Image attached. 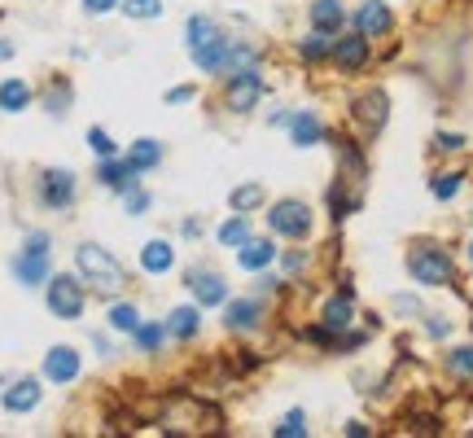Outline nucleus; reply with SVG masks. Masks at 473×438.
Instances as JSON below:
<instances>
[{
	"label": "nucleus",
	"instance_id": "nucleus-1",
	"mask_svg": "<svg viewBox=\"0 0 473 438\" xmlns=\"http://www.w3.org/2000/svg\"><path fill=\"white\" fill-rule=\"evenodd\" d=\"M75 272H79V281L93 294H101V298H119L127 290V268L97 242L75 245Z\"/></svg>",
	"mask_w": 473,
	"mask_h": 438
},
{
	"label": "nucleus",
	"instance_id": "nucleus-2",
	"mask_svg": "<svg viewBox=\"0 0 473 438\" xmlns=\"http://www.w3.org/2000/svg\"><path fill=\"white\" fill-rule=\"evenodd\" d=\"M184 45H189V57L202 75H224L228 71V35L220 31L215 18L206 14H193L184 23Z\"/></svg>",
	"mask_w": 473,
	"mask_h": 438
},
{
	"label": "nucleus",
	"instance_id": "nucleus-3",
	"mask_svg": "<svg viewBox=\"0 0 473 438\" xmlns=\"http://www.w3.org/2000/svg\"><path fill=\"white\" fill-rule=\"evenodd\" d=\"M49 245H53L49 233H26L23 250H18V254H14V264H9L23 290H40V285H49V276H53Z\"/></svg>",
	"mask_w": 473,
	"mask_h": 438
},
{
	"label": "nucleus",
	"instance_id": "nucleus-4",
	"mask_svg": "<svg viewBox=\"0 0 473 438\" xmlns=\"http://www.w3.org/2000/svg\"><path fill=\"white\" fill-rule=\"evenodd\" d=\"M408 272H412L417 285H429V290H443V285L456 281V264H451V254L439 242L412 245V250H408Z\"/></svg>",
	"mask_w": 473,
	"mask_h": 438
},
{
	"label": "nucleus",
	"instance_id": "nucleus-5",
	"mask_svg": "<svg viewBox=\"0 0 473 438\" xmlns=\"http://www.w3.org/2000/svg\"><path fill=\"white\" fill-rule=\"evenodd\" d=\"M268 233L285 242H307L311 237V206L302 197H281L268 211Z\"/></svg>",
	"mask_w": 473,
	"mask_h": 438
},
{
	"label": "nucleus",
	"instance_id": "nucleus-6",
	"mask_svg": "<svg viewBox=\"0 0 473 438\" xmlns=\"http://www.w3.org/2000/svg\"><path fill=\"white\" fill-rule=\"evenodd\" d=\"M75 197H79L75 171H66V167L40 171V180H35V202H40L44 211H71Z\"/></svg>",
	"mask_w": 473,
	"mask_h": 438
},
{
	"label": "nucleus",
	"instance_id": "nucleus-7",
	"mask_svg": "<svg viewBox=\"0 0 473 438\" xmlns=\"http://www.w3.org/2000/svg\"><path fill=\"white\" fill-rule=\"evenodd\" d=\"M44 303H49V312L57 320H79L84 307H88V285L79 276H49Z\"/></svg>",
	"mask_w": 473,
	"mask_h": 438
},
{
	"label": "nucleus",
	"instance_id": "nucleus-8",
	"mask_svg": "<svg viewBox=\"0 0 473 438\" xmlns=\"http://www.w3.org/2000/svg\"><path fill=\"white\" fill-rule=\"evenodd\" d=\"M263 93H268V84H263L259 66L228 71V79H224V105L232 110V114H250V110L259 105V97H263Z\"/></svg>",
	"mask_w": 473,
	"mask_h": 438
},
{
	"label": "nucleus",
	"instance_id": "nucleus-9",
	"mask_svg": "<svg viewBox=\"0 0 473 438\" xmlns=\"http://www.w3.org/2000/svg\"><path fill=\"white\" fill-rule=\"evenodd\" d=\"M350 119L364 127V136H377L386 119H390V97H386V88H364L360 97L350 101Z\"/></svg>",
	"mask_w": 473,
	"mask_h": 438
},
{
	"label": "nucleus",
	"instance_id": "nucleus-10",
	"mask_svg": "<svg viewBox=\"0 0 473 438\" xmlns=\"http://www.w3.org/2000/svg\"><path fill=\"white\" fill-rule=\"evenodd\" d=\"M40 399H44V382H40V377H18V382H9V386L0 390V408L9 416L35 413Z\"/></svg>",
	"mask_w": 473,
	"mask_h": 438
},
{
	"label": "nucleus",
	"instance_id": "nucleus-11",
	"mask_svg": "<svg viewBox=\"0 0 473 438\" xmlns=\"http://www.w3.org/2000/svg\"><path fill=\"white\" fill-rule=\"evenodd\" d=\"M79 373H84V360H79L75 346H49L44 368H40L44 382H53V386H71V382H79Z\"/></svg>",
	"mask_w": 473,
	"mask_h": 438
},
{
	"label": "nucleus",
	"instance_id": "nucleus-12",
	"mask_svg": "<svg viewBox=\"0 0 473 438\" xmlns=\"http://www.w3.org/2000/svg\"><path fill=\"white\" fill-rule=\"evenodd\" d=\"M189 294H193V303H198L202 312H206V307H224L228 281L215 268H193L189 272Z\"/></svg>",
	"mask_w": 473,
	"mask_h": 438
},
{
	"label": "nucleus",
	"instance_id": "nucleus-13",
	"mask_svg": "<svg viewBox=\"0 0 473 438\" xmlns=\"http://www.w3.org/2000/svg\"><path fill=\"white\" fill-rule=\"evenodd\" d=\"M263 324V303L259 298H228L224 303V329L228 333H254Z\"/></svg>",
	"mask_w": 473,
	"mask_h": 438
},
{
	"label": "nucleus",
	"instance_id": "nucleus-14",
	"mask_svg": "<svg viewBox=\"0 0 473 438\" xmlns=\"http://www.w3.org/2000/svg\"><path fill=\"white\" fill-rule=\"evenodd\" d=\"M390 26H395V14H390V5H381V0H364L360 9H355V31L360 35H390Z\"/></svg>",
	"mask_w": 473,
	"mask_h": 438
},
{
	"label": "nucleus",
	"instance_id": "nucleus-15",
	"mask_svg": "<svg viewBox=\"0 0 473 438\" xmlns=\"http://www.w3.org/2000/svg\"><path fill=\"white\" fill-rule=\"evenodd\" d=\"M333 62H338V71L342 75H355L369 66V35H342V40H333Z\"/></svg>",
	"mask_w": 473,
	"mask_h": 438
},
{
	"label": "nucleus",
	"instance_id": "nucleus-16",
	"mask_svg": "<svg viewBox=\"0 0 473 438\" xmlns=\"http://www.w3.org/2000/svg\"><path fill=\"white\" fill-rule=\"evenodd\" d=\"M281 259V250L272 245V237H250L241 250H237V268L241 272H268Z\"/></svg>",
	"mask_w": 473,
	"mask_h": 438
},
{
	"label": "nucleus",
	"instance_id": "nucleus-17",
	"mask_svg": "<svg viewBox=\"0 0 473 438\" xmlns=\"http://www.w3.org/2000/svg\"><path fill=\"white\" fill-rule=\"evenodd\" d=\"M97 180H101V189H110V194H127L132 184H141V180H136V171L127 167V158H119V154H114V158H101V163H97Z\"/></svg>",
	"mask_w": 473,
	"mask_h": 438
},
{
	"label": "nucleus",
	"instance_id": "nucleus-18",
	"mask_svg": "<svg viewBox=\"0 0 473 438\" xmlns=\"http://www.w3.org/2000/svg\"><path fill=\"white\" fill-rule=\"evenodd\" d=\"M167 333L175 342H193L202 333V307L198 303H184V307H172L167 312Z\"/></svg>",
	"mask_w": 473,
	"mask_h": 438
},
{
	"label": "nucleus",
	"instance_id": "nucleus-19",
	"mask_svg": "<svg viewBox=\"0 0 473 438\" xmlns=\"http://www.w3.org/2000/svg\"><path fill=\"white\" fill-rule=\"evenodd\" d=\"M175 268V245L163 242V237H153V242L141 245V272L145 276H167Z\"/></svg>",
	"mask_w": 473,
	"mask_h": 438
},
{
	"label": "nucleus",
	"instance_id": "nucleus-20",
	"mask_svg": "<svg viewBox=\"0 0 473 438\" xmlns=\"http://www.w3.org/2000/svg\"><path fill=\"white\" fill-rule=\"evenodd\" d=\"M307 18H311V31H324V35H338V31L347 26V9H342L338 0H316V5L307 9Z\"/></svg>",
	"mask_w": 473,
	"mask_h": 438
},
{
	"label": "nucleus",
	"instance_id": "nucleus-21",
	"mask_svg": "<svg viewBox=\"0 0 473 438\" xmlns=\"http://www.w3.org/2000/svg\"><path fill=\"white\" fill-rule=\"evenodd\" d=\"M123 158H127V167L136 171V175H145V171L163 167V145H158L153 136H141V141H132V149H127Z\"/></svg>",
	"mask_w": 473,
	"mask_h": 438
},
{
	"label": "nucleus",
	"instance_id": "nucleus-22",
	"mask_svg": "<svg viewBox=\"0 0 473 438\" xmlns=\"http://www.w3.org/2000/svg\"><path fill=\"white\" fill-rule=\"evenodd\" d=\"M290 141L299 149H311L324 141V123L311 114V110H299V114H290Z\"/></svg>",
	"mask_w": 473,
	"mask_h": 438
},
{
	"label": "nucleus",
	"instance_id": "nucleus-23",
	"mask_svg": "<svg viewBox=\"0 0 473 438\" xmlns=\"http://www.w3.org/2000/svg\"><path fill=\"white\" fill-rule=\"evenodd\" d=\"M71 101H75L71 79L66 75H53L49 84H44V110H49L53 119H62V114H71Z\"/></svg>",
	"mask_w": 473,
	"mask_h": 438
},
{
	"label": "nucleus",
	"instance_id": "nucleus-24",
	"mask_svg": "<svg viewBox=\"0 0 473 438\" xmlns=\"http://www.w3.org/2000/svg\"><path fill=\"white\" fill-rule=\"evenodd\" d=\"M350 316H355V307H350L347 294L329 298V303L320 307V324L329 329V333H347V329H350Z\"/></svg>",
	"mask_w": 473,
	"mask_h": 438
},
{
	"label": "nucleus",
	"instance_id": "nucleus-25",
	"mask_svg": "<svg viewBox=\"0 0 473 438\" xmlns=\"http://www.w3.org/2000/svg\"><path fill=\"white\" fill-rule=\"evenodd\" d=\"M31 84L26 79H5L0 84V114H23L26 105H31Z\"/></svg>",
	"mask_w": 473,
	"mask_h": 438
},
{
	"label": "nucleus",
	"instance_id": "nucleus-26",
	"mask_svg": "<svg viewBox=\"0 0 473 438\" xmlns=\"http://www.w3.org/2000/svg\"><path fill=\"white\" fill-rule=\"evenodd\" d=\"M167 338H172V333H167V320H141L136 333H132V342H136L141 355H158V346Z\"/></svg>",
	"mask_w": 473,
	"mask_h": 438
},
{
	"label": "nucleus",
	"instance_id": "nucleus-27",
	"mask_svg": "<svg viewBox=\"0 0 473 438\" xmlns=\"http://www.w3.org/2000/svg\"><path fill=\"white\" fill-rule=\"evenodd\" d=\"M268 202V189L259 184V180H250V184H237L232 194H228V206L237 211V215H250V211H259Z\"/></svg>",
	"mask_w": 473,
	"mask_h": 438
},
{
	"label": "nucleus",
	"instance_id": "nucleus-28",
	"mask_svg": "<svg viewBox=\"0 0 473 438\" xmlns=\"http://www.w3.org/2000/svg\"><path fill=\"white\" fill-rule=\"evenodd\" d=\"M136 324H141V307H136V303H127V298H114V303H110V329L132 338V333H136Z\"/></svg>",
	"mask_w": 473,
	"mask_h": 438
},
{
	"label": "nucleus",
	"instance_id": "nucleus-29",
	"mask_svg": "<svg viewBox=\"0 0 473 438\" xmlns=\"http://www.w3.org/2000/svg\"><path fill=\"white\" fill-rule=\"evenodd\" d=\"M215 237H220V245H224V250H241V245L250 242V219L232 211V215L220 224V233H215Z\"/></svg>",
	"mask_w": 473,
	"mask_h": 438
},
{
	"label": "nucleus",
	"instance_id": "nucleus-30",
	"mask_svg": "<svg viewBox=\"0 0 473 438\" xmlns=\"http://www.w3.org/2000/svg\"><path fill=\"white\" fill-rule=\"evenodd\" d=\"M329 53H333V45H329V35H324V31H311L307 40H299V57H302V62H324Z\"/></svg>",
	"mask_w": 473,
	"mask_h": 438
},
{
	"label": "nucleus",
	"instance_id": "nucleus-31",
	"mask_svg": "<svg viewBox=\"0 0 473 438\" xmlns=\"http://www.w3.org/2000/svg\"><path fill=\"white\" fill-rule=\"evenodd\" d=\"M460 184H465V175H460V171H439V175H434V184H429V194L439 197V202H451V197L460 194Z\"/></svg>",
	"mask_w": 473,
	"mask_h": 438
},
{
	"label": "nucleus",
	"instance_id": "nucleus-32",
	"mask_svg": "<svg viewBox=\"0 0 473 438\" xmlns=\"http://www.w3.org/2000/svg\"><path fill=\"white\" fill-rule=\"evenodd\" d=\"M127 18H136V23H153V18H163V0H123L119 5Z\"/></svg>",
	"mask_w": 473,
	"mask_h": 438
},
{
	"label": "nucleus",
	"instance_id": "nucleus-33",
	"mask_svg": "<svg viewBox=\"0 0 473 438\" xmlns=\"http://www.w3.org/2000/svg\"><path fill=\"white\" fill-rule=\"evenodd\" d=\"M448 373L451 377H460V382H469L473 377V346H456L448 355Z\"/></svg>",
	"mask_w": 473,
	"mask_h": 438
},
{
	"label": "nucleus",
	"instance_id": "nucleus-34",
	"mask_svg": "<svg viewBox=\"0 0 473 438\" xmlns=\"http://www.w3.org/2000/svg\"><path fill=\"white\" fill-rule=\"evenodd\" d=\"M254 62H259V49H250L241 40H228V71H241V66H254Z\"/></svg>",
	"mask_w": 473,
	"mask_h": 438
},
{
	"label": "nucleus",
	"instance_id": "nucleus-35",
	"mask_svg": "<svg viewBox=\"0 0 473 438\" xmlns=\"http://www.w3.org/2000/svg\"><path fill=\"white\" fill-rule=\"evenodd\" d=\"M88 149H93V158H114V154H119L114 136H110L105 127H88Z\"/></svg>",
	"mask_w": 473,
	"mask_h": 438
},
{
	"label": "nucleus",
	"instance_id": "nucleus-36",
	"mask_svg": "<svg viewBox=\"0 0 473 438\" xmlns=\"http://www.w3.org/2000/svg\"><path fill=\"white\" fill-rule=\"evenodd\" d=\"M355 206H360V202H355V194H342V184H333V189H329V215L338 219V224H342V219H347Z\"/></svg>",
	"mask_w": 473,
	"mask_h": 438
},
{
	"label": "nucleus",
	"instance_id": "nucleus-37",
	"mask_svg": "<svg viewBox=\"0 0 473 438\" xmlns=\"http://www.w3.org/2000/svg\"><path fill=\"white\" fill-rule=\"evenodd\" d=\"M276 438H302L307 434V413L302 408H294V413H285V421L281 425H272Z\"/></svg>",
	"mask_w": 473,
	"mask_h": 438
},
{
	"label": "nucleus",
	"instance_id": "nucleus-38",
	"mask_svg": "<svg viewBox=\"0 0 473 438\" xmlns=\"http://www.w3.org/2000/svg\"><path fill=\"white\" fill-rule=\"evenodd\" d=\"M150 202H153V197L145 194L141 184H132V189L123 194V211H127V215H145V211H150Z\"/></svg>",
	"mask_w": 473,
	"mask_h": 438
},
{
	"label": "nucleus",
	"instance_id": "nucleus-39",
	"mask_svg": "<svg viewBox=\"0 0 473 438\" xmlns=\"http://www.w3.org/2000/svg\"><path fill=\"white\" fill-rule=\"evenodd\" d=\"M434 149H439V154H460V149H465V136H456V132H439V136H434Z\"/></svg>",
	"mask_w": 473,
	"mask_h": 438
},
{
	"label": "nucleus",
	"instance_id": "nucleus-40",
	"mask_svg": "<svg viewBox=\"0 0 473 438\" xmlns=\"http://www.w3.org/2000/svg\"><path fill=\"white\" fill-rule=\"evenodd\" d=\"M307 264H311V254H307V250H290V254L281 259V268L290 272V276H299V272L307 268Z\"/></svg>",
	"mask_w": 473,
	"mask_h": 438
},
{
	"label": "nucleus",
	"instance_id": "nucleus-41",
	"mask_svg": "<svg viewBox=\"0 0 473 438\" xmlns=\"http://www.w3.org/2000/svg\"><path fill=\"white\" fill-rule=\"evenodd\" d=\"M123 0H84V14H93V18H101V14H110V9H119Z\"/></svg>",
	"mask_w": 473,
	"mask_h": 438
},
{
	"label": "nucleus",
	"instance_id": "nucleus-42",
	"mask_svg": "<svg viewBox=\"0 0 473 438\" xmlns=\"http://www.w3.org/2000/svg\"><path fill=\"white\" fill-rule=\"evenodd\" d=\"M193 97H198V88L193 84H180V88L167 93V105H184V101H193Z\"/></svg>",
	"mask_w": 473,
	"mask_h": 438
},
{
	"label": "nucleus",
	"instance_id": "nucleus-43",
	"mask_svg": "<svg viewBox=\"0 0 473 438\" xmlns=\"http://www.w3.org/2000/svg\"><path fill=\"white\" fill-rule=\"evenodd\" d=\"M180 233H184L189 242H198L202 233H206V224H202V219H193V215H189V219H184V224H180Z\"/></svg>",
	"mask_w": 473,
	"mask_h": 438
},
{
	"label": "nucleus",
	"instance_id": "nucleus-44",
	"mask_svg": "<svg viewBox=\"0 0 473 438\" xmlns=\"http://www.w3.org/2000/svg\"><path fill=\"white\" fill-rule=\"evenodd\" d=\"M429 333H434V338H448L451 333V324L443 316H429Z\"/></svg>",
	"mask_w": 473,
	"mask_h": 438
},
{
	"label": "nucleus",
	"instance_id": "nucleus-45",
	"mask_svg": "<svg viewBox=\"0 0 473 438\" xmlns=\"http://www.w3.org/2000/svg\"><path fill=\"white\" fill-rule=\"evenodd\" d=\"M93 346H97L101 355H110V338H105V333H93Z\"/></svg>",
	"mask_w": 473,
	"mask_h": 438
},
{
	"label": "nucleus",
	"instance_id": "nucleus-46",
	"mask_svg": "<svg viewBox=\"0 0 473 438\" xmlns=\"http://www.w3.org/2000/svg\"><path fill=\"white\" fill-rule=\"evenodd\" d=\"M9 57H14V45H9V40H0V62H9Z\"/></svg>",
	"mask_w": 473,
	"mask_h": 438
},
{
	"label": "nucleus",
	"instance_id": "nucleus-47",
	"mask_svg": "<svg viewBox=\"0 0 473 438\" xmlns=\"http://www.w3.org/2000/svg\"><path fill=\"white\" fill-rule=\"evenodd\" d=\"M469 264H473V242H469Z\"/></svg>",
	"mask_w": 473,
	"mask_h": 438
},
{
	"label": "nucleus",
	"instance_id": "nucleus-48",
	"mask_svg": "<svg viewBox=\"0 0 473 438\" xmlns=\"http://www.w3.org/2000/svg\"><path fill=\"white\" fill-rule=\"evenodd\" d=\"M0 386H5V377H0Z\"/></svg>",
	"mask_w": 473,
	"mask_h": 438
}]
</instances>
